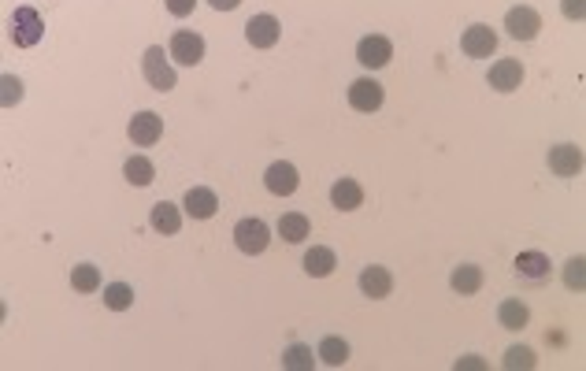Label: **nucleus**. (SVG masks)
<instances>
[{"mask_svg": "<svg viewBox=\"0 0 586 371\" xmlns=\"http://www.w3.org/2000/svg\"><path fill=\"white\" fill-rule=\"evenodd\" d=\"M141 71H145V82H149L152 89H160V93L174 89V64L167 60V48L149 45L145 57H141Z\"/></svg>", "mask_w": 586, "mask_h": 371, "instance_id": "1", "label": "nucleus"}, {"mask_svg": "<svg viewBox=\"0 0 586 371\" xmlns=\"http://www.w3.org/2000/svg\"><path fill=\"white\" fill-rule=\"evenodd\" d=\"M167 57L183 67H197L204 60V37L197 30H174V37L167 45Z\"/></svg>", "mask_w": 586, "mask_h": 371, "instance_id": "2", "label": "nucleus"}, {"mask_svg": "<svg viewBox=\"0 0 586 371\" xmlns=\"http://www.w3.org/2000/svg\"><path fill=\"white\" fill-rule=\"evenodd\" d=\"M460 48H464V57H472V60H487L497 52V30L487 26V23H476V26H467L460 34Z\"/></svg>", "mask_w": 586, "mask_h": 371, "instance_id": "3", "label": "nucleus"}, {"mask_svg": "<svg viewBox=\"0 0 586 371\" xmlns=\"http://www.w3.org/2000/svg\"><path fill=\"white\" fill-rule=\"evenodd\" d=\"M41 34H45V23H41L37 8L23 5V8L12 12V41H16L19 48H34V45L41 41Z\"/></svg>", "mask_w": 586, "mask_h": 371, "instance_id": "4", "label": "nucleus"}, {"mask_svg": "<svg viewBox=\"0 0 586 371\" xmlns=\"http://www.w3.org/2000/svg\"><path fill=\"white\" fill-rule=\"evenodd\" d=\"M267 242H271V227L264 223V220H242L238 227H234V245H238L246 256H260L264 249H267Z\"/></svg>", "mask_w": 586, "mask_h": 371, "instance_id": "5", "label": "nucleus"}, {"mask_svg": "<svg viewBox=\"0 0 586 371\" xmlns=\"http://www.w3.org/2000/svg\"><path fill=\"white\" fill-rule=\"evenodd\" d=\"M505 30H508V37H516V41H535L539 30H542V15H539L535 8H527V5H516V8H508V15H505Z\"/></svg>", "mask_w": 586, "mask_h": 371, "instance_id": "6", "label": "nucleus"}, {"mask_svg": "<svg viewBox=\"0 0 586 371\" xmlns=\"http://www.w3.org/2000/svg\"><path fill=\"white\" fill-rule=\"evenodd\" d=\"M357 60H361L368 71L386 67V64L393 60V45H390V37H382V34H368V37H361V45H357Z\"/></svg>", "mask_w": 586, "mask_h": 371, "instance_id": "7", "label": "nucleus"}, {"mask_svg": "<svg viewBox=\"0 0 586 371\" xmlns=\"http://www.w3.org/2000/svg\"><path fill=\"white\" fill-rule=\"evenodd\" d=\"M278 37H282V23H278L275 15H267V12H260V15H253V19L246 23V41H249L253 48H275Z\"/></svg>", "mask_w": 586, "mask_h": 371, "instance_id": "8", "label": "nucleus"}, {"mask_svg": "<svg viewBox=\"0 0 586 371\" xmlns=\"http://www.w3.org/2000/svg\"><path fill=\"white\" fill-rule=\"evenodd\" d=\"M264 186H267V193H275V197H289L293 190L301 186V175H298V168H293L289 160H275V164L264 171Z\"/></svg>", "mask_w": 586, "mask_h": 371, "instance_id": "9", "label": "nucleus"}, {"mask_svg": "<svg viewBox=\"0 0 586 371\" xmlns=\"http://www.w3.org/2000/svg\"><path fill=\"white\" fill-rule=\"evenodd\" d=\"M382 86L375 78H357L353 86H349V104H353L357 112H379L382 108Z\"/></svg>", "mask_w": 586, "mask_h": 371, "instance_id": "10", "label": "nucleus"}, {"mask_svg": "<svg viewBox=\"0 0 586 371\" xmlns=\"http://www.w3.org/2000/svg\"><path fill=\"white\" fill-rule=\"evenodd\" d=\"M549 171L557 179H575L582 171V149L579 145H553L549 149Z\"/></svg>", "mask_w": 586, "mask_h": 371, "instance_id": "11", "label": "nucleus"}, {"mask_svg": "<svg viewBox=\"0 0 586 371\" xmlns=\"http://www.w3.org/2000/svg\"><path fill=\"white\" fill-rule=\"evenodd\" d=\"M357 283H361V294L371 297V301H382L393 290V275H390V268H382V263H368Z\"/></svg>", "mask_w": 586, "mask_h": 371, "instance_id": "12", "label": "nucleus"}, {"mask_svg": "<svg viewBox=\"0 0 586 371\" xmlns=\"http://www.w3.org/2000/svg\"><path fill=\"white\" fill-rule=\"evenodd\" d=\"M127 134H131V141H134L138 149H149V145H156V141H160V134H163V119H160L156 112H138V116L131 119Z\"/></svg>", "mask_w": 586, "mask_h": 371, "instance_id": "13", "label": "nucleus"}, {"mask_svg": "<svg viewBox=\"0 0 586 371\" xmlns=\"http://www.w3.org/2000/svg\"><path fill=\"white\" fill-rule=\"evenodd\" d=\"M183 208H186V216H194V220H212L215 211H219V197H215V190H208V186H194V190L183 197Z\"/></svg>", "mask_w": 586, "mask_h": 371, "instance_id": "14", "label": "nucleus"}, {"mask_svg": "<svg viewBox=\"0 0 586 371\" xmlns=\"http://www.w3.org/2000/svg\"><path fill=\"white\" fill-rule=\"evenodd\" d=\"M487 82H490V89H497V93H512V89H519V82H523V64H519V60H497V64L487 71Z\"/></svg>", "mask_w": 586, "mask_h": 371, "instance_id": "15", "label": "nucleus"}, {"mask_svg": "<svg viewBox=\"0 0 586 371\" xmlns=\"http://www.w3.org/2000/svg\"><path fill=\"white\" fill-rule=\"evenodd\" d=\"M549 256L546 252H539V249H527V252H519L516 256V275L519 279H531V283H542V279H549Z\"/></svg>", "mask_w": 586, "mask_h": 371, "instance_id": "16", "label": "nucleus"}, {"mask_svg": "<svg viewBox=\"0 0 586 371\" xmlns=\"http://www.w3.org/2000/svg\"><path fill=\"white\" fill-rule=\"evenodd\" d=\"M449 286H453V294H460V297L479 294V290H483V268H479V263H456L453 275H449Z\"/></svg>", "mask_w": 586, "mask_h": 371, "instance_id": "17", "label": "nucleus"}, {"mask_svg": "<svg viewBox=\"0 0 586 371\" xmlns=\"http://www.w3.org/2000/svg\"><path fill=\"white\" fill-rule=\"evenodd\" d=\"M330 204H334L338 211H353V208H361V204H364L361 182H357V179H338V182L330 186Z\"/></svg>", "mask_w": 586, "mask_h": 371, "instance_id": "18", "label": "nucleus"}, {"mask_svg": "<svg viewBox=\"0 0 586 371\" xmlns=\"http://www.w3.org/2000/svg\"><path fill=\"white\" fill-rule=\"evenodd\" d=\"M301 268H305L312 279H327V275H334V268H338V256H334V249L316 245V249H309V252H305Z\"/></svg>", "mask_w": 586, "mask_h": 371, "instance_id": "19", "label": "nucleus"}, {"mask_svg": "<svg viewBox=\"0 0 586 371\" xmlns=\"http://www.w3.org/2000/svg\"><path fill=\"white\" fill-rule=\"evenodd\" d=\"M497 320L505 331H523L527 324H531V308H527L519 297H505L501 308H497Z\"/></svg>", "mask_w": 586, "mask_h": 371, "instance_id": "20", "label": "nucleus"}, {"mask_svg": "<svg viewBox=\"0 0 586 371\" xmlns=\"http://www.w3.org/2000/svg\"><path fill=\"white\" fill-rule=\"evenodd\" d=\"M149 223H152V231H160V234H179V227H183V211L174 208L171 201H160V204H152Z\"/></svg>", "mask_w": 586, "mask_h": 371, "instance_id": "21", "label": "nucleus"}, {"mask_svg": "<svg viewBox=\"0 0 586 371\" xmlns=\"http://www.w3.org/2000/svg\"><path fill=\"white\" fill-rule=\"evenodd\" d=\"M309 231H312V223H309V216H301V211H286V216L278 220V238L289 242V245H301L309 238Z\"/></svg>", "mask_w": 586, "mask_h": 371, "instance_id": "22", "label": "nucleus"}, {"mask_svg": "<svg viewBox=\"0 0 586 371\" xmlns=\"http://www.w3.org/2000/svg\"><path fill=\"white\" fill-rule=\"evenodd\" d=\"M123 175H127V182H131V186H152L156 168H152L149 156H131V160L123 164Z\"/></svg>", "mask_w": 586, "mask_h": 371, "instance_id": "23", "label": "nucleus"}, {"mask_svg": "<svg viewBox=\"0 0 586 371\" xmlns=\"http://www.w3.org/2000/svg\"><path fill=\"white\" fill-rule=\"evenodd\" d=\"M316 353L323 356V364L341 367V364L349 360V342H345V338H338V335H327V338L319 342V349H316Z\"/></svg>", "mask_w": 586, "mask_h": 371, "instance_id": "24", "label": "nucleus"}, {"mask_svg": "<svg viewBox=\"0 0 586 371\" xmlns=\"http://www.w3.org/2000/svg\"><path fill=\"white\" fill-rule=\"evenodd\" d=\"M71 286H75V294H93L100 286V268H93V263H75Z\"/></svg>", "mask_w": 586, "mask_h": 371, "instance_id": "25", "label": "nucleus"}, {"mask_svg": "<svg viewBox=\"0 0 586 371\" xmlns=\"http://www.w3.org/2000/svg\"><path fill=\"white\" fill-rule=\"evenodd\" d=\"M104 304H108L111 312H127V308L134 304V286H131V283H111V286L104 290Z\"/></svg>", "mask_w": 586, "mask_h": 371, "instance_id": "26", "label": "nucleus"}, {"mask_svg": "<svg viewBox=\"0 0 586 371\" xmlns=\"http://www.w3.org/2000/svg\"><path fill=\"white\" fill-rule=\"evenodd\" d=\"M282 367H289V371H312V367H316V356H312L309 345H289V349L282 353Z\"/></svg>", "mask_w": 586, "mask_h": 371, "instance_id": "27", "label": "nucleus"}, {"mask_svg": "<svg viewBox=\"0 0 586 371\" xmlns=\"http://www.w3.org/2000/svg\"><path fill=\"white\" fill-rule=\"evenodd\" d=\"M23 78L19 75H0V104H5V108H16V104L23 100Z\"/></svg>", "mask_w": 586, "mask_h": 371, "instance_id": "28", "label": "nucleus"}, {"mask_svg": "<svg viewBox=\"0 0 586 371\" xmlns=\"http://www.w3.org/2000/svg\"><path fill=\"white\" fill-rule=\"evenodd\" d=\"M535 364H539V356H535L531 345H512L505 353V367H512V371H531Z\"/></svg>", "mask_w": 586, "mask_h": 371, "instance_id": "29", "label": "nucleus"}, {"mask_svg": "<svg viewBox=\"0 0 586 371\" xmlns=\"http://www.w3.org/2000/svg\"><path fill=\"white\" fill-rule=\"evenodd\" d=\"M564 286H568V290H582V286H586V260H582V256H571V260L564 263Z\"/></svg>", "mask_w": 586, "mask_h": 371, "instance_id": "30", "label": "nucleus"}, {"mask_svg": "<svg viewBox=\"0 0 586 371\" xmlns=\"http://www.w3.org/2000/svg\"><path fill=\"white\" fill-rule=\"evenodd\" d=\"M560 12H564V19L579 23V19H586V0H564Z\"/></svg>", "mask_w": 586, "mask_h": 371, "instance_id": "31", "label": "nucleus"}, {"mask_svg": "<svg viewBox=\"0 0 586 371\" xmlns=\"http://www.w3.org/2000/svg\"><path fill=\"white\" fill-rule=\"evenodd\" d=\"M194 8H197V0H167V12H171V15H179V19L194 15Z\"/></svg>", "mask_w": 586, "mask_h": 371, "instance_id": "32", "label": "nucleus"}, {"mask_svg": "<svg viewBox=\"0 0 586 371\" xmlns=\"http://www.w3.org/2000/svg\"><path fill=\"white\" fill-rule=\"evenodd\" d=\"M456 367H460V371H467V367H476V371H487V360H483V356H472V360H456Z\"/></svg>", "mask_w": 586, "mask_h": 371, "instance_id": "33", "label": "nucleus"}, {"mask_svg": "<svg viewBox=\"0 0 586 371\" xmlns=\"http://www.w3.org/2000/svg\"><path fill=\"white\" fill-rule=\"evenodd\" d=\"M208 5H212L215 12H234V8L242 5V0H208Z\"/></svg>", "mask_w": 586, "mask_h": 371, "instance_id": "34", "label": "nucleus"}]
</instances>
